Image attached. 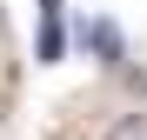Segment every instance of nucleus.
<instances>
[{"instance_id":"obj_1","label":"nucleus","mask_w":147,"mask_h":140,"mask_svg":"<svg viewBox=\"0 0 147 140\" xmlns=\"http://www.w3.org/2000/svg\"><path fill=\"white\" fill-rule=\"evenodd\" d=\"M67 54V0H40V27H34V60L40 67H60Z\"/></svg>"},{"instance_id":"obj_3","label":"nucleus","mask_w":147,"mask_h":140,"mask_svg":"<svg viewBox=\"0 0 147 140\" xmlns=\"http://www.w3.org/2000/svg\"><path fill=\"white\" fill-rule=\"evenodd\" d=\"M107 140H147V120H140V113H134V120H120V127H114Z\"/></svg>"},{"instance_id":"obj_2","label":"nucleus","mask_w":147,"mask_h":140,"mask_svg":"<svg viewBox=\"0 0 147 140\" xmlns=\"http://www.w3.org/2000/svg\"><path fill=\"white\" fill-rule=\"evenodd\" d=\"M87 40H94V54H100V60H120V27H114V20H94Z\"/></svg>"}]
</instances>
